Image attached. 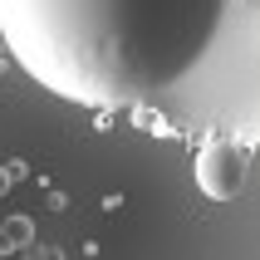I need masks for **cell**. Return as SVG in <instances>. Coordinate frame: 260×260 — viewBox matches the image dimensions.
<instances>
[{
  "mask_svg": "<svg viewBox=\"0 0 260 260\" xmlns=\"http://www.w3.org/2000/svg\"><path fill=\"white\" fill-rule=\"evenodd\" d=\"M226 0H0L15 64L84 108H138L172 93L216 44Z\"/></svg>",
  "mask_w": 260,
  "mask_h": 260,
  "instance_id": "cell-1",
  "label": "cell"
},
{
  "mask_svg": "<svg viewBox=\"0 0 260 260\" xmlns=\"http://www.w3.org/2000/svg\"><path fill=\"white\" fill-rule=\"evenodd\" d=\"M246 177H250V152L241 143H231V138H216V143H206L202 152H197V187H202L211 202L241 197Z\"/></svg>",
  "mask_w": 260,
  "mask_h": 260,
  "instance_id": "cell-2",
  "label": "cell"
}]
</instances>
